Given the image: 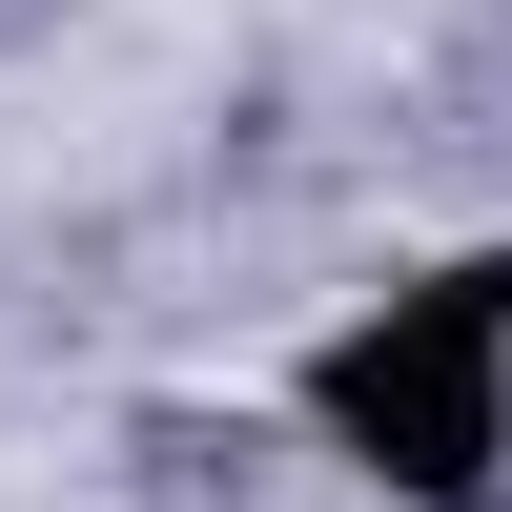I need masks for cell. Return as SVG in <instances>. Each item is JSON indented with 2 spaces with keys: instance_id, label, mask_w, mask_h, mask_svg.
<instances>
[{
  "instance_id": "obj_1",
  "label": "cell",
  "mask_w": 512,
  "mask_h": 512,
  "mask_svg": "<svg viewBox=\"0 0 512 512\" xmlns=\"http://www.w3.org/2000/svg\"><path fill=\"white\" fill-rule=\"evenodd\" d=\"M308 431L349 451L369 492H410V512H492V472H512V246L390 287L369 328H328Z\"/></svg>"
},
{
  "instance_id": "obj_2",
  "label": "cell",
  "mask_w": 512,
  "mask_h": 512,
  "mask_svg": "<svg viewBox=\"0 0 512 512\" xmlns=\"http://www.w3.org/2000/svg\"><path fill=\"white\" fill-rule=\"evenodd\" d=\"M451 144H472V164H512V0L451 41Z\"/></svg>"
},
{
  "instance_id": "obj_3",
  "label": "cell",
  "mask_w": 512,
  "mask_h": 512,
  "mask_svg": "<svg viewBox=\"0 0 512 512\" xmlns=\"http://www.w3.org/2000/svg\"><path fill=\"white\" fill-rule=\"evenodd\" d=\"M21 21H41V0H0V41H21Z\"/></svg>"
}]
</instances>
